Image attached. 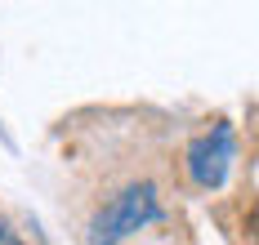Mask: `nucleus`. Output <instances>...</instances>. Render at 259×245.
Here are the masks:
<instances>
[{
	"instance_id": "4",
	"label": "nucleus",
	"mask_w": 259,
	"mask_h": 245,
	"mask_svg": "<svg viewBox=\"0 0 259 245\" xmlns=\"http://www.w3.org/2000/svg\"><path fill=\"white\" fill-rule=\"evenodd\" d=\"M250 236H255V245H259V210L250 214Z\"/></svg>"
},
{
	"instance_id": "2",
	"label": "nucleus",
	"mask_w": 259,
	"mask_h": 245,
	"mask_svg": "<svg viewBox=\"0 0 259 245\" xmlns=\"http://www.w3.org/2000/svg\"><path fill=\"white\" fill-rule=\"evenodd\" d=\"M228 161H233V125H224V120L210 125L206 134L188 147V174H192L197 188H206V192L224 183Z\"/></svg>"
},
{
	"instance_id": "3",
	"label": "nucleus",
	"mask_w": 259,
	"mask_h": 245,
	"mask_svg": "<svg viewBox=\"0 0 259 245\" xmlns=\"http://www.w3.org/2000/svg\"><path fill=\"white\" fill-rule=\"evenodd\" d=\"M0 245H23V241H18V236H14V232H9V227L0 223Z\"/></svg>"
},
{
	"instance_id": "1",
	"label": "nucleus",
	"mask_w": 259,
	"mask_h": 245,
	"mask_svg": "<svg viewBox=\"0 0 259 245\" xmlns=\"http://www.w3.org/2000/svg\"><path fill=\"white\" fill-rule=\"evenodd\" d=\"M156 214H161L156 188H152V183H134V188L116 192L103 210L94 214V223H90V245H116V241H125L130 232H139V227L152 223Z\"/></svg>"
}]
</instances>
